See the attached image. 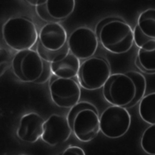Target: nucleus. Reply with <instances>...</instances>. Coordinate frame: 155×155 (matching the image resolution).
<instances>
[{
    "mask_svg": "<svg viewBox=\"0 0 155 155\" xmlns=\"http://www.w3.org/2000/svg\"><path fill=\"white\" fill-rule=\"evenodd\" d=\"M57 155H85L84 150L78 146H71Z\"/></svg>",
    "mask_w": 155,
    "mask_h": 155,
    "instance_id": "22",
    "label": "nucleus"
},
{
    "mask_svg": "<svg viewBox=\"0 0 155 155\" xmlns=\"http://www.w3.org/2000/svg\"><path fill=\"white\" fill-rule=\"evenodd\" d=\"M15 75L24 82H35L44 70V61L36 51L31 49L18 51L12 60Z\"/></svg>",
    "mask_w": 155,
    "mask_h": 155,
    "instance_id": "5",
    "label": "nucleus"
},
{
    "mask_svg": "<svg viewBox=\"0 0 155 155\" xmlns=\"http://www.w3.org/2000/svg\"><path fill=\"white\" fill-rule=\"evenodd\" d=\"M67 42L70 53L79 59L92 58L98 47V38L95 32L85 27L75 29Z\"/></svg>",
    "mask_w": 155,
    "mask_h": 155,
    "instance_id": "8",
    "label": "nucleus"
},
{
    "mask_svg": "<svg viewBox=\"0 0 155 155\" xmlns=\"http://www.w3.org/2000/svg\"><path fill=\"white\" fill-rule=\"evenodd\" d=\"M44 61V60H43ZM51 63H49L48 62H46L44 61V70L42 72V74L40 78L37 80L35 83L36 84H42L45 82L48 79H50L51 75V73H52L51 70V67H50Z\"/></svg>",
    "mask_w": 155,
    "mask_h": 155,
    "instance_id": "21",
    "label": "nucleus"
},
{
    "mask_svg": "<svg viewBox=\"0 0 155 155\" xmlns=\"http://www.w3.org/2000/svg\"><path fill=\"white\" fill-rule=\"evenodd\" d=\"M18 155H26V154H18Z\"/></svg>",
    "mask_w": 155,
    "mask_h": 155,
    "instance_id": "26",
    "label": "nucleus"
},
{
    "mask_svg": "<svg viewBox=\"0 0 155 155\" xmlns=\"http://www.w3.org/2000/svg\"><path fill=\"white\" fill-rule=\"evenodd\" d=\"M80 66L79 59L71 53L64 59L50 64L53 74L65 79H73L77 76Z\"/></svg>",
    "mask_w": 155,
    "mask_h": 155,
    "instance_id": "15",
    "label": "nucleus"
},
{
    "mask_svg": "<svg viewBox=\"0 0 155 155\" xmlns=\"http://www.w3.org/2000/svg\"><path fill=\"white\" fill-rule=\"evenodd\" d=\"M100 130V117L98 111L85 109L76 115L73 122L72 131L80 141L87 142L92 140Z\"/></svg>",
    "mask_w": 155,
    "mask_h": 155,
    "instance_id": "9",
    "label": "nucleus"
},
{
    "mask_svg": "<svg viewBox=\"0 0 155 155\" xmlns=\"http://www.w3.org/2000/svg\"><path fill=\"white\" fill-rule=\"evenodd\" d=\"M85 109H92L94 111H97V108L91 103L88 102H78L77 104H76L74 106H73L72 108H71L70 111L68 113L67 115V120L69 123V125L72 130L73 124L74 120L76 116V115L82 110H85Z\"/></svg>",
    "mask_w": 155,
    "mask_h": 155,
    "instance_id": "20",
    "label": "nucleus"
},
{
    "mask_svg": "<svg viewBox=\"0 0 155 155\" xmlns=\"http://www.w3.org/2000/svg\"><path fill=\"white\" fill-rule=\"evenodd\" d=\"M131 125V116L125 108L111 105L100 116V128L104 136L116 139L125 135Z\"/></svg>",
    "mask_w": 155,
    "mask_h": 155,
    "instance_id": "6",
    "label": "nucleus"
},
{
    "mask_svg": "<svg viewBox=\"0 0 155 155\" xmlns=\"http://www.w3.org/2000/svg\"><path fill=\"white\" fill-rule=\"evenodd\" d=\"M26 2L31 4V5H35V7H37L43 4L45 2V0H31V1H26Z\"/></svg>",
    "mask_w": 155,
    "mask_h": 155,
    "instance_id": "25",
    "label": "nucleus"
},
{
    "mask_svg": "<svg viewBox=\"0 0 155 155\" xmlns=\"http://www.w3.org/2000/svg\"><path fill=\"white\" fill-rule=\"evenodd\" d=\"M119 18H116V17H108V18H106L105 19H102L100 22H99L97 23V24L96 25V29H95V33L97 37V38H99V35H100V33H101V31L102 30V28L107 24H108L109 22L113 21H114V20H117Z\"/></svg>",
    "mask_w": 155,
    "mask_h": 155,
    "instance_id": "23",
    "label": "nucleus"
},
{
    "mask_svg": "<svg viewBox=\"0 0 155 155\" xmlns=\"http://www.w3.org/2000/svg\"><path fill=\"white\" fill-rule=\"evenodd\" d=\"M111 76L107 61L102 58L92 57L81 64L77 76L79 84L88 90L103 88Z\"/></svg>",
    "mask_w": 155,
    "mask_h": 155,
    "instance_id": "4",
    "label": "nucleus"
},
{
    "mask_svg": "<svg viewBox=\"0 0 155 155\" xmlns=\"http://www.w3.org/2000/svg\"><path fill=\"white\" fill-rule=\"evenodd\" d=\"M10 56L9 53L2 48L1 49V73L3 71V68H7L8 66V61Z\"/></svg>",
    "mask_w": 155,
    "mask_h": 155,
    "instance_id": "24",
    "label": "nucleus"
},
{
    "mask_svg": "<svg viewBox=\"0 0 155 155\" xmlns=\"http://www.w3.org/2000/svg\"><path fill=\"white\" fill-rule=\"evenodd\" d=\"M140 146L147 154L155 155V125L145 130L140 139Z\"/></svg>",
    "mask_w": 155,
    "mask_h": 155,
    "instance_id": "19",
    "label": "nucleus"
},
{
    "mask_svg": "<svg viewBox=\"0 0 155 155\" xmlns=\"http://www.w3.org/2000/svg\"><path fill=\"white\" fill-rule=\"evenodd\" d=\"M135 64L143 72L155 73V47L139 48Z\"/></svg>",
    "mask_w": 155,
    "mask_h": 155,
    "instance_id": "16",
    "label": "nucleus"
},
{
    "mask_svg": "<svg viewBox=\"0 0 155 155\" xmlns=\"http://www.w3.org/2000/svg\"><path fill=\"white\" fill-rule=\"evenodd\" d=\"M98 39L106 50L116 54L128 51L134 42L133 29L120 18L106 24Z\"/></svg>",
    "mask_w": 155,
    "mask_h": 155,
    "instance_id": "2",
    "label": "nucleus"
},
{
    "mask_svg": "<svg viewBox=\"0 0 155 155\" xmlns=\"http://www.w3.org/2000/svg\"><path fill=\"white\" fill-rule=\"evenodd\" d=\"M125 73L133 79L136 88L135 98L133 101L127 107V108H130L134 106L138 102H140V101L144 97L146 91L147 82L144 76L139 72L135 71H130L126 72Z\"/></svg>",
    "mask_w": 155,
    "mask_h": 155,
    "instance_id": "18",
    "label": "nucleus"
},
{
    "mask_svg": "<svg viewBox=\"0 0 155 155\" xmlns=\"http://www.w3.org/2000/svg\"><path fill=\"white\" fill-rule=\"evenodd\" d=\"M45 120L39 114L30 113L24 115L19 122L17 136L22 141L34 143L42 137Z\"/></svg>",
    "mask_w": 155,
    "mask_h": 155,
    "instance_id": "14",
    "label": "nucleus"
},
{
    "mask_svg": "<svg viewBox=\"0 0 155 155\" xmlns=\"http://www.w3.org/2000/svg\"><path fill=\"white\" fill-rule=\"evenodd\" d=\"M105 99L112 105L124 108L133 101L136 88L133 79L125 73L111 74L102 88Z\"/></svg>",
    "mask_w": 155,
    "mask_h": 155,
    "instance_id": "3",
    "label": "nucleus"
},
{
    "mask_svg": "<svg viewBox=\"0 0 155 155\" xmlns=\"http://www.w3.org/2000/svg\"><path fill=\"white\" fill-rule=\"evenodd\" d=\"M2 35L6 44L18 51L30 49L39 38L35 24L24 17L7 21L3 25Z\"/></svg>",
    "mask_w": 155,
    "mask_h": 155,
    "instance_id": "1",
    "label": "nucleus"
},
{
    "mask_svg": "<svg viewBox=\"0 0 155 155\" xmlns=\"http://www.w3.org/2000/svg\"><path fill=\"white\" fill-rule=\"evenodd\" d=\"M72 130L67 118L58 114L51 115L45 122L42 140L51 146H56L66 142Z\"/></svg>",
    "mask_w": 155,
    "mask_h": 155,
    "instance_id": "12",
    "label": "nucleus"
},
{
    "mask_svg": "<svg viewBox=\"0 0 155 155\" xmlns=\"http://www.w3.org/2000/svg\"><path fill=\"white\" fill-rule=\"evenodd\" d=\"M74 79L57 77L49 82V91L53 102L61 108H72L79 102L81 89Z\"/></svg>",
    "mask_w": 155,
    "mask_h": 155,
    "instance_id": "7",
    "label": "nucleus"
},
{
    "mask_svg": "<svg viewBox=\"0 0 155 155\" xmlns=\"http://www.w3.org/2000/svg\"><path fill=\"white\" fill-rule=\"evenodd\" d=\"M139 113L144 122L155 125V92L145 96L140 101Z\"/></svg>",
    "mask_w": 155,
    "mask_h": 155,
    "instance_id": "17",
    "label": "nucleus"
},
{
    "mask_svg": "<svg viewBox=\"0 0 155 155\" xmlns=\"http://www.w3.org/2000/svg\"><path fill=\"white\" fill-rule=\"evenodd\" d=\"M75 1H51L47 0L39 6L36 7V12L38 16L48 23L63 21L74 11Z\"/></svg>",
    "mask_w": 155,
    "mask_h": 155,
    "instance_id": "13",
    "label": "nucleus"
},
{
    "mask_svg": "<svg viewBox=\"0 0 155 155\" xmlns=\"http://www.w3.org/2000/svg\"><path fill=\"white\" fill-rule=\"evenodd\" d=\"M133 32L139 48L155 47V8H148L139 15Z\"/></svg>",
    "mask_w": 155,
    "mask_h": 155,
    "instance_id": "11",
    "label": "nucleus"
},
{
    "mask_svg": "<svg viewBox=\"0 0 155 155\" xmlns=\"http://www.w3.org/2000/svg\"><path fill=\"white\" fill-rule=\"evenodd\" d=\"M68 41L67 32L59 23H48L41 30L36 51L54 52L64 47Z\"/></svg>",
    "mask_w": 155,
    "mask_h": 155,
    "instance_id": "10",
    "label": "nucleus"
}]
</instances>
